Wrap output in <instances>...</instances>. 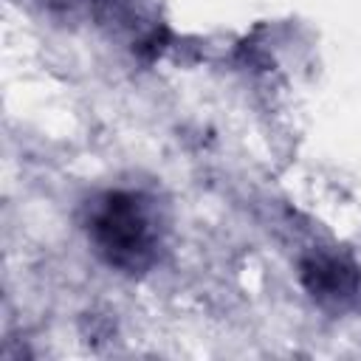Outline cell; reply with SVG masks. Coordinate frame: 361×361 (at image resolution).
Segmentation results:
<instances>
[{
	"instance_id": "obj_1",
	"label": "cell",
	"mask_w": 361,
	"mask_h": 361,
	"mask_svg": "<svg viewBox=\"0 0 361 361\" xmlns=\"http://www.w3.org/2000/svg\"><path fill=\"white\" fill-rule=\"evenodd\" d=\"M99 251L121 268H141L152 251V231L141 209L127 195H110L93 220Z\"/></svg>"
}]
</instances>
